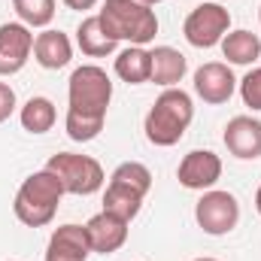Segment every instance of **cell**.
<instances>
[{"mask_svg": "<svg viewBox=\"0 0 261 261\" xmlns=\"http://www.w3.org/2000/svg\"><path fill=\"white\" fill-rule=\"evenodd\" d=\"M195 119V103H192V94L182 91L179 85L176 88H164L155 103L149 107L146 119H143V130H146V140L158 149H170L176 146L186 130Z\"/></svg>", "mask_w": 261, "mask_h": 261, "instance_id": "obj_1", "label": "cell"}, {"mask_svg": "<svg viewBox=\"0 0 261 261\" xmlns=\"http://www.w3.org/2000/svg\"><path fill=\"white\" fill-rule=\"evenodd\" d=\"M64 195L67 192H64V186H61V179L49 167H43V170L31 173L18 186L15 200H12V213L28 228H46L55 219V213H58Z\"/></svg>", "mask_w": 261, "mask_h": 261, "instance_id": "obj_2", "label": "cell"}, {"mask_svg": "<svg viewBox=\"0 0 261 261\" xmlns=\"http://www.w3.org/2000/svg\"><path fill=\"white\" fill-rule=\"evenodd\" d=\"M103 31L116 43L128 46H149L158 34V15L149 3L140 0H107L97 12Z\"/></svg>", "mask_w": 261, "mask_h": 261, "instance_id": "obj_3", "label": "cell"}, {"mask_svg": "<svg viewBox=\"0 0 261 261\" xmlns=\"http://www.w3.org/2000/svg\"><path fill=\"white\" fill-rule=\"evenodd\" d=\"M113 100V79L103 67L97 64H82L70 73L67 82V110L79 113V116H94V119H107Z\"/></svg>", "mask_w": 261, "mask_h": 261, "instance_id": "obj_4", "label": "cell"}, {"mask_svg": "<svg viewBox=\"0 0 261 261\" xmlns=\"http://www.w3.org/2000/svg\"><path fill=\"white\" fill-rule=\"evenodd\" d=\"M64 186L67 195H76V197H88V195H97L107 182V173L100 167L97 158L91 155H76V152H58L49 158L46 164Z\"/></svg>", "mask_w": 261, "mask_h": 261, "instance_id": "obj_5", "label": "cell"}, {"mask_svg": "<svg viewBox=\"0 0 261 261\" xmlns=\"http://www.w3.org/2000/svg\"><path fill=\"white\" fill-rule=\"evenodd\" d=\"M228 31H231V12L219 0H210V3L195 6L189 12L186 24H182V34H186L189 46H195V49H213V46H219Z\"/></svg>", "mask_w": 261, "mask_h": 261, "instance_id": "obj_6", "label": "cell"}, {"mask_svg": "<svg viewBox=\"0 0 261 261\" xmlns=\"http://www.w3.org/2000/svg\"><path fill=\"white\" fill-rule=\"evenodd\" d=\"M195 219L197 228L210 237H225L237 228L240 222V200L231 195V192H222V189H210L203 192L200 200L195 203Z\"/></svg>", "mask_w": 261, "mask_h": 261, "instance_id": "obj_7", "label": "cell"}, {"mask_svg": "<svg viewBox=\"0 0 261 261\" xmlns=\"http://www.w3.org/2000/svg\"><path fill=\"white\" fill-rule=\"evenodd\" d=\"M176 179L182 189L189 192H210L219 179H222V158L213 149H192L179 167H176Z\"/></svg>", "mask_w": 261, "mask_h": 261, "instance_id": "obj_8", "label": "cell"}, {"mask_svg": "<svg viewBox=\"0 0 261 261\" xmlns=\"http://www.w3.org/2000/svg\"><path fill=\"white\" fill-rule=\"evenodd\" d=\"M234 91H237V76H234L231 64L206 61V64H200L195 70V94L203 103L222 107V103H228L234 97Z\"/></svg>", "mask_w": 261, "mask_h": 261, "instance_id": "obj_9", "label": "cell"}, {"mask_svg": "<svg viewBox=\"0 0 261 261\" xmlns=\"http://www.w3.org/2000/svg\"><path fill=\"white\" fill-rule=\"evenodd\" d=\"M34 55V34L21 21L0 24V76H15Z\"/></svg>", "mask_w": 261, "mask_h": 261, "instance_id": "obj_10", "label": "cell"}, {"mask_svg": "<svg viewBox=\"0 0 261 261\" xmlns=\"http://www.w3.org/2000/svg\"><path fill=\"white\" fill-rule=\"evenodd\" d=\"M128 225L125 219L100 210L97 216H91L85 222V234H88V243H91V252H100V255H113L119 252L125 243H128Z\"/></svg>", "mask_w": 261, "mask_h": 261, "instance_id": "obj_11", "label": "cell"}, {"mask_svg": "<svg viewBox=\"0 0 261 261\" xmlns=\"http://www.w3.org/2000/svg\"><path fill=\"white\" fill-rule=\"evenodd\" d=\"M228 152L240 161H255L261 155V122L252 116H234L222 134Z\"/></svg>", "mask_w": 261, "mask_h": 261, "instance_id": "obj_12", "label": "cell"}, {"mask_svg": "<svg viewBox=\"0 0 261 261\" xmlns=\"http://www.w3.org/2000/svg\"><path fill=\"white\" fill-rule=\"evenodd\" d=\"M91 243L85 234V225H58L49 237L46 261H88Z\"/></svg>", "mask_w": 261, "mask_h": 261, "instance_id": "obj_13", "label": "cell"}, {"mask_svg": "<svg viewBox=\"0 0 261 261\" xmlns=\"http://www.w3.org/2000/svg\"><path fill=\"white\" fill-rule=\"evenodd\" d=\"M34 61L43 70H61L73 61V43L64 31L43 28L34 37Z\"/></svg>", "mask_w": 261, "mask_h": 261, "instance_id": "obj_14", "label": "cell"}, {"mask_svg": "<svg viewBox=\"0 0 261 261\" xmlns=\"http://www.w3.org/2000/svg\"><path fill=\"white\" fill-rule=\"evenodd\" d=\"M149 52H152V76H149V82H155L161 88H176L182 82V76L189 73V58L173 46H155Z\"/></svg>", "mask_w": 261, "mask_h": 261, "instance_id": "obj_15", "label": "cell"}, {"mask_svg": "<svg viewBox=\"0 0 261 261\" xmlns=\"http://www.w3.org/2000/svg\"><path fill=\"white\" fill-rule=\"evenodd\" d=\"M76 46H79V52L85 58H110V55H116L119 43L103 31L100 15H88L76 28Z\"/></svg>", "mask_w": 261, "mask_h": 261, "instance_id": "obj_16", "label": "cell"}, {"mask_svg": "<svg viewBox=\"0 0 261 261\" xmlns=\"http://www.w3.org/2000/svg\"><path fill=\"white\" fill-rule=\"evenodd\" d=\"M116 76L128 85H143L152 76V52L146 46H125L116 52Z\"/></svg>", "mask_w": 261, "mask_h": 261, "instance_id": "obj_17", "label": "cell"}, {"mask_svg": "<svg viewBox=\"0 0 261 261\" xmlns=\"http://www.w3.org/2000/svg\"><path fill=\"white\" fill-rule=\"evenodd\" d=\"M219 46H222V55L228 58V64L249 67L261 58V40L252 31H228Z\"/></svg>", "mask_w": 261, "mask_h": 261, "instance_id": "obj_18", "label": "cell"}, {"mask_svg": "<svg viewBox=\"0 0 261 261\" xmlns=\"http://www.w3.org/2000/svg\"><path fill=\"white\" fill-rule=\"evenodd\" d=\"M18 122H21V128L28 130V134H46V130L55 128L58 110H55V103H52L49 97L37 94V97H31V100L18 110Z\"/></svg>", "mask_w": 261, "mask_h": 261, "instance_id": "obj_19", "label": "cell"}, {"mask_svg": "<svg viewBox=\"0 0 261 261\" xmlns=\"http://www.w3.org/2000/svg\"><path fill=\"white\" fill-rule=\"evenodd\" d=\"M143 200L146 197L137 195L128 186H119V182H107V192H103V210L125 219V222H134L143 210Z\"/></svg>", "mask_w": 261, "mask_h": 261, "instance_id": "obj_20", "label": "cell"}, {"mask_svg": "<svg viewBox=\"0 0 261 261\" xmlns=\"http://www.w3.org/2000/svg\"><path fill=\"white\" fill-rule=\"evenodd\" d=\"M110 182H119V186H128L137 195H149L152 192V170L143 164V161H122L113 173H110Z\"/></svg>", "mask_w": 261, "mask_h": 261, "instance_id": "obj_21", "label": "cell"}, {"mask_svg": "<svg viewBox=\"0 0 261 261\" xmlns=\"http://www.w3.org/2000/svg\"><path fill=\"white\" fill-rule=\"evenodd\" d=\"M12 9L28 28H49L55 18V0H12Z\"/></svg>", "mask_w": 261, "mask_h": 261, "instance_id": "obj_22", "label": "cell"}, {"mask_svg": "<svg viewBox=\"0 0 261 261\" xmlns=\"http://www.w3.org/2000/svg\"><path fill=\"white\" fill-rule=\"evenodd\" d=\"M103 122H107V119L79 116V113H70V110H67V116H64V130H67V137H70L73 143H91V140H97V137H100Z\"/></svg>", "mask_w": 261, "mask_h": 261, "instance_id": "obj_23", "label": "cell"}, {"mask_svg": "<svg viewBox=\"0 0 261 261\" xmlns=\"http://www.w3.org/2000/svg\"><path fill=\"white\" fill-rule=\"evenodd\" d=\"M237 91H240V97H243V103H246L249 110L261 113V67H252V70L237 82Z\"/></svg>", "mask_w": 261, "mask_h": 261, "instance_id": "obj_24", "label": "cell"}, {"mask_svg": "<svg viewBox=\"0 0 261 261\" xmlns=\"http://www.w3.org/2000/svg\"><path fill=\"white\" fill-rule=\"evenodd\" d=\"M12 113H15V91H12V85L0 82V125H3Z\"/></svg>", "mask_w": 261, "mask_h": 261, "instance_id": "obj_25", "label": "cell"}, {"mask_svg": "<svg viewBox=\"0 0 261 261\" xmlns=\"http://www.w3.org/2000/svg\"><path fill=\"white\" fill-rule=\"evenodd\" d=\"M67 9H76V12H88V9H94L97 6V0H61Z\"/></svg>", "mask_w": 261, "mask_h": 261, "instance_id": "obj_26", "label": "cell"}, {"mask_svg": "<svg viewBox=\"0 0 261 261\" xmlns=\"http://www.w3.org/2000/svg\"><path fill=\"white\" fill-rule=\"evenodd\" d=\"M255 210H258V216H261V186H258V192H255Z\"/></svg>", "mask_w": 261, "mask_h": 261, "instance_id": "obj_27", "label": "cell"}, {"mask_svg": "<svg viewBox=\"0 0 261 261\" xmlns=\"http://www.w3.org/2000/svg\"><path fill=\"white\" fill-rule=\"evenodd\" d=\"M140 3H149V6H155V3H164V0H140Z\"/></svg>", "mask_w": 261, "mask_h": 261, "instance_id": "obj_28", "label": "cell"}, {"mask_svg": "<svg viewBox=\"0 0 261 261\" xmlns=\"http://www.w3.org/2000/svg\"><path fill=\"white\" fill-rule=\"evenodd\" d=\"M195 261H219V258H195Z\"/></svg>", "mask_w": 261, "mask_h": 261, "instance_id": "obj_29", "label": "cell"}, {"mask_svg": "<svg viewBox=\"0 0 261 261\" xmlns=\"http://www.w3.org/2000/svg\"><path fill=\"white\" fill-rule=\"evenodd\" d=\"M258 18H261V6H258Z\"/></svg>", "mask_w": 261, "mask_h": 261, "instance_id": "obj_30", "label": "cell"}]
</instances>
